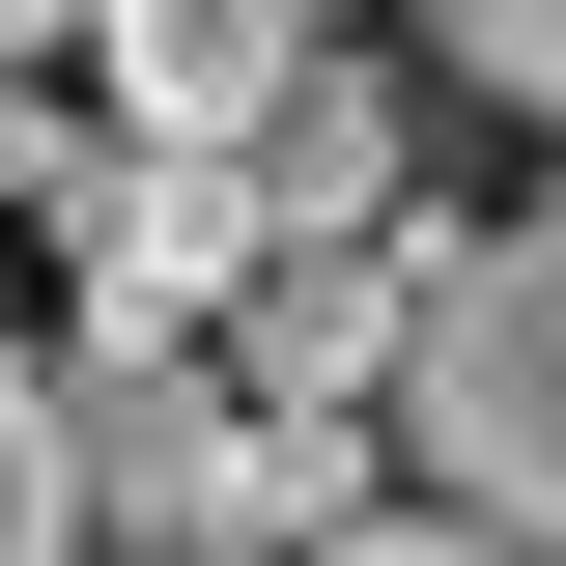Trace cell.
Wrapping results in <instances>:
<instances>
[{"instance_id": "obj_6", "label": "cell", "mask_w": 566, "mask_h": 566, "mask_svg": "<svg viewBox=\"0 0 566 566\" xmlns=\"http://www.w3.org/2000/svg\"><path fill=\"white\" fill-rule=\"evenodd\" d=\"M0 566H85V482H57V368L0 340Z\"/></svg>"}, {"instance_id": "obj_4", "label": "cell", "mask_w": 566, "mask_h": 566, "mask_svg": "<svg viewBox=\"0 0 566 566\" xmlns=\"http://www.w3.org/2000/svg\"><path fill=\"white\" fill-rule=\"evenodd\" d=\"M397 85H283L255 142H227V170H255V255H368V227H397Z\"/></svg>"}, {"instance_id": "obj_7", "label": "cell", "mask_w": 566, "mask_h": 566, "mask_svg": "<svg viewBox=\"0 0 566 566\" xmlns=\"http://www.w3.org/2000/svg\"><path fill=\"white\" fill-rule=\"evenodd\" d=\"M283 566H510V538H453V510H340V538H283Z\"/></svg>"}, {"instance_id": "obj_9", "label": "cell", "mask_w": 566, "mask_h": 566, "mask_svg": "<svg viewBox=\"0 0 566 566\" xmlns=\"http://www.w3.org/2000/svg\"><path fill=\"white\" fill-rule=\"evenodd\" d=\"M312 29H340V0H312Z\"/></svg>"}, {"instance_id": "obj_3", "label": "cell", "mask_w": 566, "mask_h": 566, "mask_svg": "<svg viewBox=\"0 0 566 566\" xmlns=\"http://www.w3.org/2000/svg\"><path fill=\"white\" fill-rule=\"evenodd\" d=\"M397 312H424V255H397V227H368V255H255V283H227V368H255L283 424H340L368 368H397Z\"/></svg>"}, {"instance_id": "obj_2", "label": "cell", "mask_w": 566, "mask_h": 566, "mask_svg": "<svg viewBox=\"0 0 566 566\" xmlns=\"http://www.w3.org/2000/svg\"><path fill=\"white\" fill-rule=\"evenodd\" d=\"M312 85V0H85V114L114 142H255Z\"/></svg>"}, {"instance_id": "obj_1", "label": "cell", "mask_w": 566, "mask_h": 566, "mask_svg": "<svg viewBox=\"0 0 566 566\" xmlns=\"http://www.w3.org/2000/svg\"><path fill=\"white\" fill-rule=\"evenodd\" d=\"M397 453H424L453 538L566 566V199H510V227L424 255V312H397Z\"/></svg>"}, {"instance_id": "obj_5", "label": "cell", "mask_w": 566, "mask_h": 566, "mask_svg": "<svg viewBox=\"0 0 566 566\" xmlns=\"http://www.w3.org/2000/svg\"><path fill=\"white\" fill-rule=\"evenodd\" d=\"M424 57H453V114H538L566 142V0H424Z\"/></svg>"}, {"instance_id": "obj_8", "label": "cell", "mask_w": 566, "mask_h": 566, "mask_svg": "<svg viewBox=\"0 0 566 566\" xmlns=\"http://www.w3.org/2000/svg\"><path fill=\"white\" fill-rule=\"evenodd\" d=\"M57 29H85V0H0V57H57Z\"/></svg>"}]
</instances>
